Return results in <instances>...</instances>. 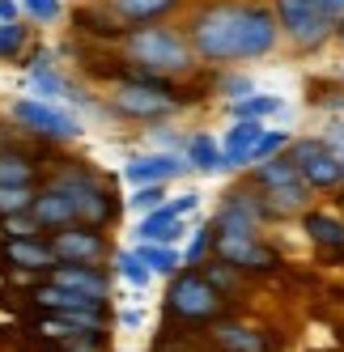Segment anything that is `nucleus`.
I'll use <instances>...</instances> for the list:
<instances>
[{"mask_svg":"<svg viewBox=\"0 0 344 352\" xmlns=\"http://www.w3.org/2000/svg\"><path fill=\"white\" fill-rule=\"evenodd\" d=\"M268 5H272L293 56H323L336 43V17L319 9V0H268Z\"/></svg>","mask_w":344,"mask_h":352,"instance_id":"obj_6","label":"nucleus"},{"mask_svg":"<svg viewBox=\"0 0 344 352\" xmlns=\"http://www.w3.org/2000/svg\"><path fill=\"white\" fill-rule=\"evenodd\" d=\"M285 153L298 166L302 183L314 191V195H336L344 191V162H340V148H332L323 136H293Z\"/></svg>","mask_w":344,"mask_h":352,"instance_id":"obj_8","label":"nucleus"},{"mask_svg":"<svg viewBox=\"0 0 344 352\" xmlns=\"http://www.w3.org/2000/svg\"><path fill=\"white\" fill-rule=\"evenodd\" d=\"M264 128L268 123H259V119H230V128L221 132V153H226L230 174L251 170V153H255V140L264 136Z\"/></svg>","mask_w":344,"mask_h":352,"instance_id":"obj_19","label":"nucleus"},{"mask_svg":"<svg viewBox=\"0 0 344 352\" xmlns=\"http://www.w3.org/2000/svg\"><path fill=\"white\" fill-rule=\"evenodd\" d=\"M170 199V183H140V187H132L128 195H124V204L140 217V212H153V208H162Z\"/></svg>","mask_w":344,"mask_h":352,"instance_id":"obj_33","label":"nucleus"},{"mask_svg":"<svg viewBox=\"0 0 344 352\" xmlns=\"http://www.w3.org/2000/svg\"><path fill=\"white\" fill-rule=\"evenodd\" d=\"M340 162H344V153H340Z\"/></svg>","mask_w":344,"mask_h":352,"instance_id":"obj_45","label":"nucleus"},{"mask_svg":"<svg viewBox=\"0 0 344 352\" xmlns=\"http://www.w3.org/2000/svg\"><path fill=\"white\" fill-rule=\"evenodd\" d=\"M319 9L327 17H344V0H319Z\"/></svg>","mask_w":344,"mask_h":352,"instance_id":"obj_43","label":"nucleus"},{"mask_svg":"<svg viewBox=\"0 0 344 352\" xmlns=\"http://www.w3.org/2000/svg\"><path fill=\"white\" fill-rule=\"evenodd\" d=\"M111 267H115V280H124V285H128V289H136V293H144V289L158 280L153 267L136 255V246H115Z\"/></svg>","mask_w":344,"mask_h":352,"instance_id":"obj_27","label":"nucleus"},{"mask_svg":"<svg viewBox=\"0 0 344 352\" xmlns=\"http://www.w3.org/2000/svg\"><path fill=\"white\" fill-rule=\"evenodd\" d=\"M34 38H39V26H34V21H26V17L5 21V26H0V64L17 68L21 56L34 47Z\"/></svg>","mask_w":344,"mask_h":352,"instance_id":"obj_26","label":"nucleus"},{"mask_svg":"<svg viewBox=\"0 0 344 352\" xmlns=\"http://www.w3.org/2000/svg\"><path fill=\"white\" fill-rule=\"evenodd\" d=\"M34 195H39V187H0V221L17 217V212H30Z\"/></svg>","mask_w":344,"mask_h":352,"instance_id":"obj_36","label":"nucleus"},{"mask_svg":"<svg viewBox=\"0 0 344 352\" xmlns=\"http://www.w3.org/2000/svg\"><path fill=\"white\" fill-rule=\"evenodd\" d=\"M255 94V77L242 64H230V68H208V98L217 102H238V98Z\"/></svg>","mask_w":344,"mask_h":352,"instance_id":"obj_25","label":"nucleus"},{"mask_svg":"<svg viewBox=\"0 0 344 352\" xmlns=\"http://www.w3.org/2000/svg\"><path fill=\"white\" fill-rule=\"evenodd\" d=\"M47 280H56L60 289H72L81 297H94V301H111L115 267L111 263H56L47 272Z\"/></svg>","mask_w":344,"mask_h":352,"instance_id":"obj_16","label":"nucleus"},{"mask_svg":"<svg viewBox=\"0 0 344 352\" xmlns=\"http://www.w3.org/2000/svg\"><path fill=\"white\" fill-rule=\"evenodd\" d=\"M187 234H191V217H179L170 204H162L153 212H140L136 230H132V242H170V246H179Z\"/></svg>","mask_w":344,"mask_h":352,"instance_id":"obj_18","label":"nucleus"},{"mask_svg":"<svg viewBox=\"0 0 344 352\" xmlns=\"http://www.w3.org/2000/svg\"><path fill=\"white\" fill-rule=\"evenodd\" d=\"M21 17V0H0V26Z\"/></svg>","mask_w":344,"mask_h":352,"instance_id":"obj_42","label":"nucleus"},{"mask_svg":"<svg viewBox=\"0 0 344 352\" xmlns=\"http://www.w3.org/2000/svg\"><path fill=\"white\" fill-rule=\"evenodd\" d=\"M0 263H5L9 272H21V276H34V280H43V276L52 272L60 259H56L52 242H47V234H26V238L0 234Z\"/></svg>","mask_w":344,"mask_h":352,"instance_id":"obj_14","label":"nucleus"},{"mask_svg":"<svg viewBox=\"0 0 344 352\" xmlns=\"http://www.w3.org/2000/svg\"><path fill=\"white\" fill-rule=\"evenodd\" d=\"M183 140H187V132L179 128V119H162V123L144 128V144L149 148H175V153H183Z\"/></svg>","mask_w":344,"mask_h":352,"instance_id":"obj_34","label":"nucleus"},{"mask_svg":"<svg viewBox=\"0 0 344 352\" xmlns=\"http://www.w3.org/2000/svg\"><path fill=\"white\" fill-rule=\"evenodd\" d=\"M221 107H226L230 119H259V123H272V119H285V115H289V102H285V98H281V94H264V89L238 98V102H221Z\"/></svg>","mask_w":344,"mask_h":352,"instance_id":"obj_24","label":"nucleus"},{"mask_svg":"<svg viewBox=\"0 0 344 352\" xmlns=\"http://www.w3.org/2000/svg\"><path fill=\"white\" fill-rule=\"evenodd\" d=\"M119 21L128 26H144V21H175L191 0H107Z\"/></svg>","mask_w":344,"mask_h":352,"instance_id":"obj_22","label":"nucleus"},{"mask_svg":"<svg viewBox=\"0 0 344 352\" xmlns=\"http://www.w3.org/2000/svg\"><path fill=\"white\" fill-rule=\"evenodd\" d=\"M289 140H293V132H289V128H264V136L255 140L251 166H255V162H268V157H277V153H285Z\"/></svg>","mask_w":344,"mask_h":352,"instance_id":"obj_37","label":"nucleus"},{"mask_svg":"<svg viewBox=\"0 0 344 352\" xmlns=\"http://www.w3.org/2000/svg\"><path fill=\"white\" fill-rule=\"evenodd\" d=\"M166 204L175 208L179 217H195V212H200V204H204V191H200V187H187V191H179V195H170Z\"/></svg>","mask_w":344,"mask_h":352,"instance_id":"obj_39","label":"nucleus"},{"mask_svg":"<svg viewBox=\"0 0 344 352\" xmlns=\"http://www.w3.org/2000/svg\"><path fill=\"white\" fill-rule=\"evenodd\" d=\"M21 17L34 21V26H56V21L68 17L64 0H21Z\"/></svg>","mask_w":344,"mask_h":352,"instance_id":"obj_35","label":"nucleus"},{"mask_svg":"<svg viewBox=\"0 0 344 352\" xmlns=\"http://www.w3.org/2000/svg\"><path fill=\"white\" fill-rule=\"evenodd\" d=\"M162 310L170 322H183V327H204L221 314H230V297L217 293L200 267H179L175 276L166 280V301Z\"/></svg>","mask_w":344,"mask_h":352,"instance_id":"obj_5","label":"nucleus"},{"mask_svg":"<svg viewBox=\"0 0 344 352\" xmlns=\"http://www.w3.org/2000/svg\"><path fill=\"white\" fill-rule=\"evenodd\" d=\"M5 119L17 128V136H26L34 144H47V148H68V144H77L85 136V119L72 107L47 102V98H34V94L9 98Z\"/></svg>","mask_w":344,"mask_h":352,"instance_id":"obj_4","label":"nucleus"},{"mask_svg":"<svg viewBox=\"0 0 344 352\" xmlns=\"http://www.w3.org/2000/svg\"><path fill=\"white\" fill-rule=\"evenodd\" d=\"M200 272H204V280L217 289V293H226V297H238L242 289H247V276H242L234 263H226V259H217V255H208L204 263H200Z\"/></svg>","mask_w":344,"mask_h":352,"instance_id":"obj_31","label":"nucleus"},{"mask_svg":"<svg viewBox=\"0 0 344 352\" xmlns=\"http://www.w3.org/2000/svg\"><path fill=\"white\" fill-rule=\"evenodd\" d=\"M319 136H323L332 148H340V153H344V115H327V128L319 132Z\"/></svg>","mask_w":344,"mask_h":352,"instance_id":"obj_40","label":"nucleus"},{"mask_svg":"<svg viewBox=\"0 0 344 352\" xmlns=\"http://www.w3.org/2000/svg\"><path fill=\"white\" fill-rule=\"evenodd\" d=\"M336 47L344 52V17H336Z\"/></svg>","mask_w":344,"mask_h":352,"instance_id":"obj_44","label":"nucleus"},{"mask_svg":"<svg viewBox=\"0 0 344 352\" xmlns=\"http://www.w3.org/2000/svg\"><path fill=\"white\" fill-rule=\"evenodd\" d=\"M310 204H314V191H310L302 179L264 191V208H268V221H272V225H281V221H298Z\"/></svg>","mask_w":344,"mask_h":352,"instance_id":"obj_21","label":"nucleus"},{"mask_svg":"<svg viewBox=\"0 0 344 352\" xmlns=\"http://www.w3.org/2000/svg\"><path fill=\"white\" fill-rule=\"evenodd\" d=\"M208 221H213V234H226V238L264 234V225H272L268 221V208H264V187H255L247 174H238V179L221 191Z\"/></svg>","mask_w":344,"mask_h":352,"instance_id":"obj_7","label":"nucleus"},{"mask_svg":"<svg viewBox=\"0 0 344 352\" xmlns=\"http://www.w3.org/2000/svg\"><path fill=\"white\" fill-rule=\"evenodd\" d=\"M47 242H52L60 263H111L115 255V238L103 225H85V221L60 225V230L47 234Z\"/></svg>","mask_w":344,"mask_h":352,"instance_id":"obj_9","label":"nucleus"},{"mask_svg":"<svg viewBox=\"0 0 344 352\" xmlns=\"http://www.w3.org/2000/svg\"><path fill=\"white\" fill-rule=\"evenodd\" d=\"M0 234H9V238H26V234H47V230L34 221V212H17V217H5V221H0Z\"/></svg>","mask_w":344,"mask_h":352,"instance_id":"obj_38","label":"nucleus"},{"mask_svg":"<svg viewBox=\"0 0 344 352\" xmlns=\"http://www.w3.org/2000/svg\"><path fill=\"white\" fill-rule=\"evenodd\" d=\"M34 221L43 225L47 234L52 230H60V225H72L77 221V208H72V199L60 191V187H52V183H39V195H34Z\"/></svg>","mask_w":344,"mask_h":352,"instance_id":"obj_23","label":"nucleus"},{"mask_svg":"<svg viewBox=\"0 0 344 352\" xmlns=\"http://www.w3.org/2000/svg\"><path fill=\"white\" fill-rule=\"evenodd\" d=\"M115 322L124 327V331H140V327H144V310H136V306H128V310H115Z\"/></svg>","mask_w":344,"mask_h":352,"instance_id":"obj_41","label":"nucleus"},{"mask_svg":"<svg viewBox=\"0 0 344 352\" xmlns=\"http://www.w3.org/2000/svg\"><path fill=\"white\" fill-rule=\"evenodd\" d=\"M183 157L191 162V174H200V179H221V174H230L226 153H221V136L208 132V128H191L187 132Z\"/></svg>","mask_w":344,"mask_h":352,"instance_id":"obj_17","label":"nucleus"},{"mask_svg":"<svg viewBox=\"0 0 344 352\" xmlns=\"http://www.w3.org/2000/svg\"><path fill=\"white\" fill-rule=\"evenodd\" d=\"M128 64H140L149 72H162V77H175V81H191L200 72V56L187 38L183 26L175 21H144V26H128L124 43H119Z\"/></svg>","mask_w":344,"mask_h":352,"instance_id":"obj_3","label":"nucleus"},{"mask_svg":"<svg viewBox=\"0 0 344 352\" xmlns=\"http://www.w3.org/2000/svg\"><path fill=\"white\" fill-rule=\"evenodd\" d=\"M183 30L204 68H251L285 47L281 21L268 0H195L187 5Z\"/></svg>","mask_w":344,"mask_h":352,"instance_id":"obj_1","label":"nucleus"},{"mask_svg":"<svg viewBox=\"0 0 344 352\" xmlns=\"http://www.w3.org/2000/svg\"><path fill=\"white\" fill-rule=\"evenodd\" d=\"M43 153H52L47 144H21L17 136L9 144H0V187H39L47 166L39 162Z\"/></svg>","mask_w":344,"mask_h":352,"instance_id":"obj_15","label":"nucleus"},{"mask_svg":"<svg viewBox=\"0 0 344 352\" xmlns=\"http://www.w3.org/2000/svg\"><path fill=\"white\" fill-rule=\"evenodd\" d=\"M306 107L310 111H323V115H344V81L336 77V72L310 81L306 85Z\"/></svg>","mask_w":344,"mask_h":352,"instance_id":"obj_29","label":"nucleus"},{"mask_svg":"<svg viewBox=\"0 0 344 352\" xmlns=\"http://www.w3.org/2000/svg\"><path fill=\"white\" fill-rule=\"evenodd\" d=\"M213 255L226 259V263H234L242 276H272V272L285 267V255L264 234H247V238L213 234Z\"/></svg>","mask_w":344,"mask_h":352,"instance_id":"obj_10","label":"nucleus"},{"mask_svg":"<svg viewBox=\"0 0 344 352\" xmlns=\"http://www.w3.org/2000/svg\"><path fill=\"white\" fill-rule=\"evenodd\" d=\"M68 21H72V34L89 47H119L128 34V21H119L107 0H77L68 9Z\"/></svg>","mask_w":344,"mask_h":352,"instance_id":"obj_11","label":"nucleus"},{"mask_svg":"<svg viewBox=\"0 0 344 352\" xmlns=\"http://www.w3.org/2000/svg\"><path fill=\"white\" fill-rule=\"evenodd\" d=\"M204 344L213 352H272V336L264 327L247 322V318H234V314H221L213 322H204Z\"/></svg>","mask_w":344,"mask_h":352,"instance_id":"obj_13","label":"nucleus"},{"mask_svg":"<svg viewBox=\"0 0 344 352\" xmlns=\"http://www.w3.org/2000/svg\"><path fill=\"white\" fill-rule=\"evenodd\" d=\"M242 174H247L255 187H264V191H272V187H285V183H298V179H302L289 153H277V157H268V162H255L251 170H242Z\"/></svg>","mask_w":344,"mask_h":352,"instance_id":"obj_28","label":"nucleus"},{"mask_svg":"<svg viewBox=\"0 0 344 352\" xmlns=\"http://www.w3.org/2000/svg\"><path fill=\"white\" fill-rule=\"evenodd\" d=\"M43 183L60 187L72 199V208H77V221H85V225H103V230H111V225H119V217H124V208H128L124 195L115 191V179L103 174L94 162H85V157H64L60 153L52 166H47Z\"/></svg>","mask_w":344,"mask_h":352,"instance_id":"obj_2","label":"nucleus"},{"mask_svg":"<svg viewBox=\"0 0 344 352\" xmlns=\"http://www.w3.org/2000/svg\"><path fill=\"white\" fill-rule=\"evenodd\" d=\"M136 255L153 267V276L170 280L179 267H183V246H170V242H136Z\"/></svg>","mask_w":344,"mask_h":352,"instance_id":"obj_30","label":"nucleus"},{"mask_svg":"<svg viewBox=\"0 0 344 352\" xmlns=\"http://www.w3.org/2000/svg\"><path fill=\"white\" fill-rule=\"evenodd\" d=\"M213 255V221H191V234L183 238V267H200Z\"/></svg>","mask_w":344,"mask_h":352,"instance_id":"obj_32","label":"nucleus"},{"mask_svg":"<svg viewBox=\"0 0 344 352\" xmlns=\"http://www.w3.org/2000/svg\"><path fill=\"white\" fill-rule=\"evenodd\" d=\"M124 179L132 187L140 183H179L191 174V162L183 153H175V148H140V153H128L124 157Z\"/></svg>","mask_w":344,"mask_h":352,"instance_id":"obj_12","label":"nucleus"},{"mask_svg":"<svg viewBox=\"0 0 344 352\" xmlns=\"http://www.w3.org/2000/svg\"><path fill=\"white\" fill-rule=\"evenodd\" d=\"M298 230H302V238L314 246V250H344V217L340 212H332V208H306L302 217H298Z\"/></svg>","mask_w":344,"mask_h":352,"instance_id":"obj_20","label":"nucleus"}]
</instances>
